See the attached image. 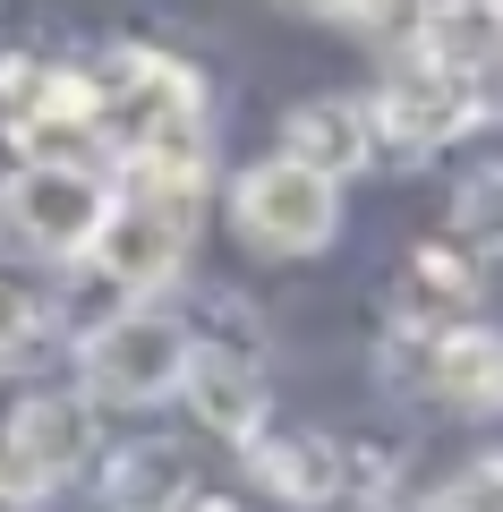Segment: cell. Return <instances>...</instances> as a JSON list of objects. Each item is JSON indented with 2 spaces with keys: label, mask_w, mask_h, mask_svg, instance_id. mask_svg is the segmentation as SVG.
Instances as JSON below:
<instances>
[{
  "label": "cell",
  "mask_w": 503,
  "mask_h": 512,
  "mask_svg": "<svg viewBox=\"0 0 503 512\" xmlns=\"http://www.w3.org/2000/svg\"><path fill=\"white\" fill-rule=\"evenodd\" d=\"M205 214V154H128V188L94 231V274L120 291H162L188 265V231Z\"/></svg>",
  "instance_id": "cell-1"
},
{
  "label": "cell",
  "mask_w": 503,
  "mask_h": 512,
  "mask_svg": "<svg viewBox=\"0 0 503 512\" xmlns=\"http://www.w3.org/2000/svg\"><path fill=\"white\" fill-rule=\"evenodd\" d=\"M188 367V325L162 308H120L77 342V384L94 410H145L171 402V384Z\"/></svg>",
  "instance_id": "cell-2"
},
{
  "label": "cell",
  "mask_w": 503,
  "mask_h": 512,
  "mask_svg": "<svg viewBox=\"0 0 503 512\" xmlns=\"http://www.w3.org/2000/svg\"><path fill=\"white\" fill-rule=\"evenodd\" d=\"M333 188L342 180L307 171L299 154H265L256 171L231 180V222H239V239L265 248V256H316L342 231V197H333Z\"/></svg>",
  "instance_id": "cell-3"
},
{
  "label": "cell",
  "mask_w": 503,
  "mask_h": 512,
  "mask_svg": "<svg viewBox=\"0 0 503 512\" xmlns=\"http://www.w3.org/2000/svg\"><path fill=\"white\" fill-rule=\"evenodd\" d=\"M103 214H111V188L69 154H26L0 188V231L35 256H86Z\"/></svg>",
  "instance_id": "cell-4"
},
{
  "label": "cell",
  "mask_w": 503,
  "mask_h": 512,
  "mask_svg": "<svg viewBox=\"0 0 503 512\" xmlns=\"http://www.w3.org/2000/svg\"><path fill=\"white\" fill-rule=\"evenodd\" d=\"M478 86H486V77L444 69V60H427V52L410 43V60H393L384 86H376V103H367L376 146H393V154H435V146H452V137L478 120Z\"/></svg>",
  "instance_id": "cell-5"
},
{
  "label": "cell",
  "mask_w": 503,
  "mask_h": 512,
  "mask_svg": "<svg viewBox=\"0 0 503 512\" xmlns=\"http://www.w3.org/2000/svg\"><path fill=\"white\" fill-rule=\"evenodd\" d=\"M94 453V402H69V393H26L0 427V495L9 504H43L60 495Z\"/></svg>",
  "instance_id": "cell-6"
},
{
  "label": "cell",
  "mask_w": 503,
  "mask_h": 512,
  "mask_svg": "<svg viewBox=\"0 0 503 512\" xmlns=\"http://www.w3.org/2000/svg\"><path fill=\"white\" fill-rule=\"evenodd\" d=\"M188 402V419L205 427V436H222V444H248L256 427H265V367L248 359V350H231V342H188V367H180V384H171Z\"/></svg>",
  "instance_id": "cell-7"
},
{
  "label": "cell",
  "mask_w": 503,
  "mask_h": 512,
  "mask_svg": "<svg viewBox=\"0 0 503 512\" xmlns=\"http://www.w3.org/2000/svg\"><path fill=\"white\" fill-rule=\"evenodd\" d=\"M248 478L265 495H282V504H299V512H324V504H342V444L333 436H307V427H256L248 444Z\"/></svg>",
  "instance_id": "cell-8"
},
{
  "label": "cell",
  "mask_w": 503,
  "mask_h": 512,
  "mask_svg": "<svg viewBox=\"0 0 503 512\" xmlns=\"http://www.w3.org/2000/svg\"><path fill=\"white\" fill-rule=\"evenodd\" d=\"M282 154H299L324 180H350V171L376 163V120H367V103H350V94H316V103H299L282 120Z\"/></svg>",
  "instance_id": "cell-9"
},
{
  "label": "cell",
  "mask_w": 503,
  "mask_h": 512,
  "mask_svg": "<svg viewBox=\"0 0 503 512\" xmlns=\"http://www.w3.org/2000/svg\"><path fill=\"white\" fill-rule=\"evenodd\" d=\"M427 393L444 410H495L503 402V342L478 325V316L427 333Z\"/></svg>",
  "instance_id": "cell-10"
},
{
  "label": "cell",
  "mask_w": 503,
  "mask_h": 512,
  "mask_svg": "<svg viewBox=\"0 0 503 512\" xmlns=\"http://www.w3.org/2000/svg\"><path fill=\"white\" fill-rule=\"evenodd\" d=\"M486 299V274L469 248H418L410 274H401V316L410 333H444V325H469Z\"/></svg>",
  "instance_id": "cell-11"
},
{
  "label": "cell",
  "mask_w": 503,
  "mask_h": 512,
  "mask_svg": "<svg viewBox=\"0 0 503 512\" xmlns=\"http://www.w3.org/2000/svg\"><path fill=\"white\" fill-rule=\"evenodd\" d=\"M410 43L427 60H444V69H503V0H427L410 18Z\"/></svg>",
  "instance_id": "cell-12"
},
{
  "label": "cell",
  "mask_w": 503,
  "mask_h": 512,
  "mask_svg": "<svg viewBox=\"0 0 503 512\" xmlns=\"http://www.w3.org/2000/svg\"><path fill=\"white\" fill-rule=\"evenodd\" d=\"M188 495H197V470L180 444H120L103 470L111 512H188Z\"/></svg>",
  "instance_id": "cell-13"
},
{
  "label": "cell",
  "mask_w": 503,
  "mask_h": 512,
  "mask_svg": "<svg viewBox=\"0 0 503 512\" xmlns=\"http://www.w3.org/2000/svg\"><path fill=\"white\" fill-rule=\"evenodd\" d=\"M43 333H52V308H43L35 282L0 274V367H26L43 350Z\"/></svg>",
  "instance_id": "cell-14"
},
{
  "label": "cell",
  "mask_w": 503,
  "mask_h": 512,
  "mask_svg": "<svg viewBox=\"0 0 503 512\" xmlns=\"http://www.w3.org/2000/svg\"><path fill=\"white\" fill-rule=\"evenodd\" d=\"M461 248L469 256H503V171H478V180L461 188Z\"/></svg>",
  "instance_id": "cell-15"
},
{
  "label": "cell",
  "mask_w": 503,
  "mask_h": 512,
  "mask_svg": "<svg viewBox=\"0 0 503 512\" xmlns=\"http://www.w3.org/2000/svg\"><path fill=\"white\" fill-rule=\"evenodd\" d=\"M427 512H503V453L478 461V470H461L452 487H435Z\"/></svg>",
  "instance_id": "cell-16"
},
{
  "label": "cell",
  "mask_w": 503,
  "mask_h": 512,
  "mask_svg": "<svg viewBox=\"0 0 503 512\" xmlns=\"http://www.w3.org/2000/svg\"><path fill=\"white\" fill-rule=\"evenodd\" d=\"M290 9H307V18H342L350 0H290Z\"/></svg>",
  "instance_id": "cell-17"
}]
</instances>
